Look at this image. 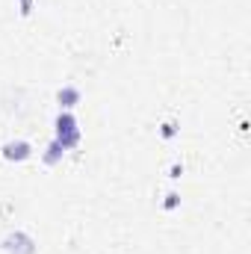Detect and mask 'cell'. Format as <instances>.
Instances as JSON below:
<instances>
[{
  "label": "cell",
  "instance_id": "obj_1",
  "mask_svg": "<svg viewBox=\"0 0 251 254\" xmlns=\"http://www.w3.org/2000/svg\"><path fill=\"white\" fill-rule=\"evenodd\" d=\"M54 127H57V142L63 145L65 151H74L77 145H80V139H83V130L77 125V119H74V113L71 110H60V116L54 119Z\"/></svg>",
  "mask_w": 251,
  "mask_h": 254
},
{
  "label": "cell",
  "instance_id": "obj_2",
  "mask_svg": "<svg viewBox=\"0 0 251 254\" xmlns=\"http://www.w3.org/2000/svg\"><path fill=\"white\" fill-rule=\"evenodd\" d=\"M3 252L6 254H36V240L27 231H9L3 237Z\"/></svg>",
  "mask_w": 251,
  "mask_h": 254
},
{
  "label": "cell",
  "instance_id": "obj_3",
  "mask_svg": "<svg viewBox=\"0 0 251 254\" xmlns=\"http://www.w3.org/2000/svg\"><path fill=\"white\" fill-rule=\"evenodd\" d=\"M0 157H3L6 163H24V160L33 157V145H30L27 139H9V142H3V148H0Z\"/></svg>",
  "mask_w": 251,
  "mask_h": 254
},
{
  "label": "cell",
  "instance_id": "obj_4",
  "mask_svg": "<svg viewBox=\"0 0 251 254\" xmlns=\"http://www.w3.org/2000/svg\"><path fill=\"white\" fill-rule=\"evenodd\" d=\"M80 98H83V92H80L77 86H63V89L57 92V101H60V110H74V107L80 104Z\"/></svg>",
  "mask_w": 251,
  "mask_h": 254
},
{
  "label": "cell",
  "instance_id": "obj_5",
  "mask_svg": "<svg viewBox=\"0 0 251 254\" xmlns=\"http://www.w3.org/2000/svg\"><path fill=\"white\" fill-rule=\"evenodd\" d=\"M63 157H65V148L60 145V142H57V139H54V142H51V145L45 148V154H42V160H45V166H57V163H60Z\"/></svg>",
  "mask_w": 251,
  "mask_h": 254
},
{
  "label": "cell",
  "instance_id": "obj_6",
  "mask_svg": "<svg viewBox=\"0 0 251 254\" xmlns=\"http://www.w3.org/2000/svg\"><path fill=\"white\" fill-rule=\"evenodd\" d=\"M160 136H163V139H175V136H178V125H175V122H163V125H160Z\"/></svg>",
  "mask_w": 251,
  "mask_h": 254
},
{
  "label": "cell",
  "instance_id": "obj_7",
  "mask_svg": "<svg viewBox=\"0 0 251 254\" xmlns=\"http://www.w3.org/2000/svg\"><path fill=\"white\" fill-rule=\"evenodd\" d=\"M181 204V192H169L166 198H163V210H175Z\"/></svg>",
  "mask_w": 251,
  "mask_h": 254
},
{
  "label": "cell",
  "instance_id": "obj_8",
  "mask_svg": "<svg viewBox=\"0 0 251 254\" xmlns=\"http://www.w3.org/2000/svg\"><path fill=\"white\" fill-rule=\"evenodd\" d=\"M18 12H21V15L27 18V15L33 12V0H18Z\"/></svg>",
  "mask_w": 251,
  "mask_h": 254
},
{
  "label": "cell",
  "instance_id": "obj_9",
  "mask_svg": "<svg viewBox=\"0 0 251 254\" xmlns=\"http://www.w3.org/2000/svg\"><path fill=\"white\" fill-rule=\"evenodd\" d=\"M181 175H184V166H181V163H175V166L169 169V178H172V181H178Z\"/></svg>",
  "mask_w": 251,
  "mask_h": 254
}]
</instances>
